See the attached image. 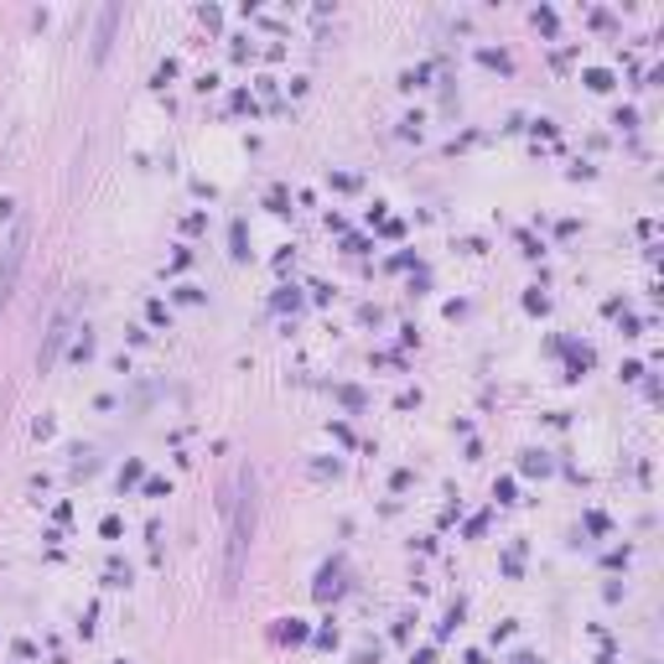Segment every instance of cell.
<instances>
[{
    "label": "cell",
    "mask_w": 664,
    "mask_h": 664,
    "mask_svg": "<svg viewBox=\"0 0 664 664\" xmlns=\"http://www.w3.org/2000/svg\"><path fill=\"white\" fill-rule=\"evenodd\" d=\"M114 21H120V11H104V17H99V42H94V58H104V52H110V32H114Z\"/></svg>",
    "instance_id": "3"
},
{
    "label": "cell",
    "mask_w": 664,
    "mask_h": 664,
    "mask_svg": "<svg viewBox=\"0 0 664 664\" xmlns=\"http://www.w3.org/2000/svg\"><path fill=\"white\" fill-rule=\"evenodd\" d=\"M68 338V307L58 311V323H52V338H48V354H42V369H52V358H58V348H63Z\"/></svg>",
    "instance_id": "2"
},
{
    "label": "cell",
    "mask_w": 664,
    "mask_h": 664,
    "mask_svg": "<svg viewBox=\"0 0 664 664\" xmlns=\"http://www.w3.org/2000/svg\"><path fill=\"white\" fill-rule=\"evenodd\" d=\"M249 530H255V483H249V493H239V499H234V509H228V561H224V586H239L244 551H249Z\"/></svg>",
    "instance_id": "1"
}]
</instances>
